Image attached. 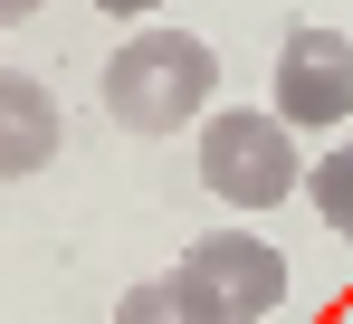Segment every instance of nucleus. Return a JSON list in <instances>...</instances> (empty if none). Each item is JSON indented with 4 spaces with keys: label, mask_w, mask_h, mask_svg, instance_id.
Masks as SVG:
<instances>
[{
    "label": "nucleus",
    "mask_w": 353,
    "mask_h": 324,
    "mask_svg": "<svg viewBox=\"0 0 353 324\" xmlns=\"http://www.w3.org/2000/svg\"><path fill=\"white\" fill-rule=\"evenodd\" d=\"M210 96H220V57L191 29H134L105 57V114L124 134H181V124H201Z\"/></svg>",
    "instance_id": "1"
},
{
    "label": "nucleus",
    "mask_w": 353,
    "mask_h": 324,
    "mask_svg": "<svg viewBox=\"0 0 353 324\" xmlns=\"http://www.w3.org/2000/svg\"><path fill=\"white\" fill-rule=\"evenodd\" d=\"M296 134L277 124L268 105H220L201 124V181L230 201V210H277L296 191Z\"/></svg>",
    "instance_id": "2"
},
{
    "label": "nucleus",
    "mask_w": 353,
    "mask_h": 324,
    "mask_svg": "<svg viewBox=\"0 0 353 324\" xmlns=\"http://www.w3.org/2000/svg\"><path fill=\"white\" fill-rule=\"evenodd\" d=\"M181 286L220 324H268L287 305V248H268L258 229H201L181 258Z\"/></svg>",
    "instance_id": "3"
},
{
    "label": "nucleus",
    "mask_w": 353,
    "mask_h": 324,
    "mask_svg": "<svg viewBox=\"0 0 353 324\" xmlns=\"http://www.w3.org/2000/svg\"><path fill=\"white\" fill-rule=\"evenodd\" d=\"M268 96H277V124L287 134H325V124H344L353 114V39L334 19H305L277 39V77H268Z\"/></svg>",
    "instance_id": "4"
},
{
    "label": "nucleus",
    "mask_w": 353,
    "mask_h": 324,
    "mask_svg": "<svg viewBox=\"0 0 353 324\" xmlns=\"http://www.w3.org/2000/svg\"><path fill=\"white\" fill-rule=\"evenodd\" d=\"M67 143V114L58 96L29 77V67H0V181H29V172H48Z\"/></svg>",
    "instance_id": "5"
},
{
    "label": "nucleus",
    "mask_w": 353,
    "mask_h": 324,
    "mask_svg": "<svg viewBox=\"0 0 353 324\" xmlns=\"http://www.w3.org/2000/svg\"><path fill=\"white\" fill-rule=\"evenodd\" d=\"M296 191H305V201H315V219H325V229H334V239L353 248V143L315 153L305 172H296Z\"/></svg>",
    "instance_id": "6"
},
{
    "label": "nucleus",
    "mask_w": 353,
    "mask_h": 324,
    "mask_svg": "<svg viewBox=\"0 0 353 324\" xmlns=\"http://www.w3.org/2000/svg\"><path fill=\"white\" fill-rule=\"evenodd\" d=\"M115 324H220V315H210V305L181 286V267H172V276H143V286H124Z\"/></svg>",
    "instance_id": "7"
},
{
    "label": "nucleus",
    "mask_w": 353,
    "mask_h": 324,
    "mask_svg": "<svg viewBox=\"0 0 353 324\" xmlns=\"http://www.w3.org/2000/svg\"><path fill=\"white\" fill-rule=\"evenodd\" d=\"M96 10H105V19H153L163 0H96Z\"/></svg>",
    "instance_id": "8"
},
{
    "label": "nucleus",
    "mask_w": 353,
    "mask_h": 324,
    "mask_svg": "<svg viewBox=\"0 0 353 324\" xmlns=\"http://www.w3.org/2000/svg\"><path fill=\"white\" fill-rule=\"evenodd\" d=\"M48 0H0V29H19V19H39Z\"/></svg>",
    "instance_id": "9"
}]
</instances>
